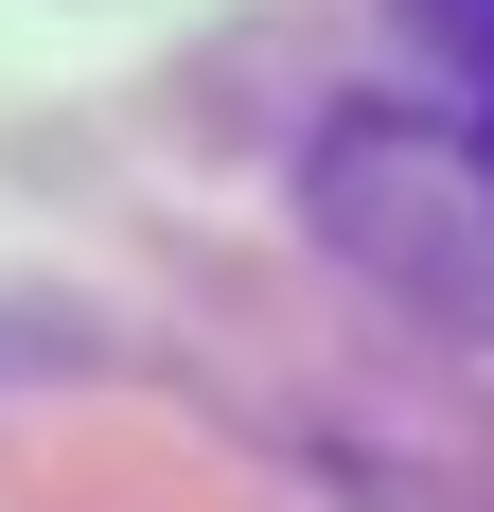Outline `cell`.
<instances>
[{"label": "cell", "mask_w": 494, "mask_h": 512, "mask_svg": "<svg viewBox=\"0 0 494 512\" xmlns=\"http://www.w3.org/2000/svg\"><path fill=\"white\" fill-rule=\"evenodd\" d=\"M424 36H442L459 89L353 124L318 159V212H336L353 265H389L406 301H442V318L494 336V0H424Z\"/></svg>", "instance_id": "cell-1"}]
</instances>
